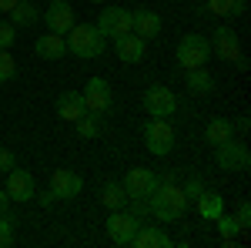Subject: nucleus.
Returning a JSON list of instances; mask_svg holds the SVG:
<instances>
[{
  "label": "nucleus",
  "mask_w": 251,
  "mask_h": 248,
  "mask_svg": "<svg viewBox=\"0 0 251 248\" xmlns=\"http://www.w3.org/2000/svg\"><path fill=\"white\" fill-rule=\"evenodd\" d=\"M214 161H218L221 171H248L251 168V151L241 141L231 138V141H225V144L214 148Z\"/></svg>",
  "instance_id": "39448f33"
},
{
  "label": "nucleus",
  "mask_w": 251,
  "mask_h": 248,
  "mask_svg": "<svg viewBox=\"0 0 251 248\" xmlns=\"http://www.w3.org/2000/svg\"><path fill=\"white\" fill-rule=\"evenodd\" d=\"M131 245H134V248H171L174 238L164 228H157V225H137Z\"/></svg>",
  "instance_id": "dca6fc26"
},
{
  "label": "nucleus",
  "mask_w": 251,
  "mask_h": 248,
  "mask_svg": "<svg viewBox=\"0 0 251 248\" xmlns=\"http://www.w3.org/2000/svg\"><path fill=\"white\" fill-rule=\"evenodd\" d=\"M184 198H188V201H191V198H198V194H201V191H204V181H201V178H198V174H191V178H188V181H184Z\"/></svg>",
  "instance_id": "7c9ffc66"
},
{
  "label": "nucleus",
  "mask_w": 251,
  "mask_h": 248,
  "mask_svg": "<svg viewBox=\"0 0 251 248\" xmlns=\"http://www.w3.org/2000/svg\"><path fill=\"white\" fill-rule=\"evenodd\" d=\"M124 191H127V198H151V191L157 188V174L151 168H131V171L124 174Z\"/></svg>",
  "instance_id": "9b49d317"
},
{
  "label": "nucleus",
  "mask_w": 251,
  "mask_h": 248,
  "mask_svg": "<svg viewBox=\"0 0 251 248\" xmlns=\"http://www.w3.org/2000/svg\"><path fill=\"white\" fill-rule=\"evenodd\" d=\"M17 242V218L0 211V248H10Z\"/></svg>",
  "instance_id": "a878e982"
},
{
  "label": "nucleus",
  "mask_w": 251,
  "mask_h": 248,
  "mask_svg": "<svg viewBox=\"0 0 251 248\" xmlns=\"http://www.w3.org/2000/svg\"><path fill=\"white\" fill-rule=\"evenodd\" d=\"M7 194H10V201H30L34 194H37V185H34V174L24 171V168H14V171H7Z\"/></svg>",
  "instance_id": "4468645a"
},
{
  "label": "nucleus",
  "mask_w": 251,
  "mask_h": 248,
  "mask_svg": "<svg viewBox=\"0 0 251 248\" xmlns=\"http://www.w3.org/2000/svg\"><path fill=\"white\" fill-rule=\"evenodd\" d=\"M174 144H177V134H174V128L168 124V117H154V121L144 124V148L151 154L164 158V154L174 151Z\"/></svg>",
  "instance_id": "7ed1b4c3"
},
{
  "label": "nucleus",
  "mask_w": 251,
  "mask_h": 248,
  "mask_svg": "<svg viewBox=\"0 0 251 248\" xmlns=\"http://www.w3.org/2000/svg\"><path fill=\"white\" fill-rule=\"evenodd\" d=\"M37 201H40V205H44V208H50V205H54L57 198H54V191H44V194H40Z\"/></svg>",
  "instance_id": "72a5a7b5"
},
{
  "label": "nucleus",
  "mask_w": 251,
  "mask_h": 248,
  "mask_svg": "<svg viewBox=\"0 0 251 248\" xmlns=\"http://www.w3.org/2000/svg\"><path fill=\"white\" fill-rule=\"evenodd\" d=\"M137 225H141V218L137 215H131L127 208H121V211H111V218H107V238L114 242V245H121V248H127L131 245V238H134V231H137Z\"/></svg>",
  "instance_id": "0eeeda50"
},
{
  "label": "nucleus",
  "mask_w": 251,
  "mask_h": 248,
  "mask_svg": "<svg viewBox=\"0 0 251 248\" xmlns=\"http://www.w3.org/2000/svg\"><path fill=\"white\" fill-rule=\"evenodd\" d=\"M161 17H157L154 10H148V7H137V10H131V30H134L137 37H157L161 34Z\"/></svg>",
  "instance_id": "a211bd4d"
},
{
  "label": "nucleus",
  "mask_w": 251,
  "mask_h": 248,
  "mask_svg": "<svg viewBox=\"0 0 251 248\" xmlns=\"http://www.w3.org/2000/svg\"><path fill=\"white\" fill-rule=\"evenodd\" d=\"M234 218H238V225H241V231H248V225H251V205H248V201H241V205H238V211H234Z\"/></svg>",
  "instance_id": "2f4dec72"
},
{
  "label": "nucleus",
  "mask_w": 251,
  "mask_h": 248,
  "mask_svg": "<svg viewBox=\"0 0 251 248\" xmlns=\"http://www.w3.org/2000/svg\"><path fill=\"white\" fill-rule=\"evenodd\" d=\"M37 20H40V10L30 0H17V3H14V10H10V24H14V27H34Z\"/></svg>",
  "instance_id": "b1692460"
},
{
  "label": "nucleus",
  "mask_w": 251,
  "mask_h": 248,
  "mask_svg": "<svg viewBox=\"0 0 251 248\" xmlns=\"http://www.w3.org/2000/svg\"><path fill=\"white\" fill-rule=\"evenodd\" d=\"M114 54L121 57V64H141L144 54H148V40L137 37L134 30H131L124 37H114Z\"/></svg>",
  "instance_id": "2eb2a0df"
},
{
  "label": "nucleus",
  "mask_w": 251,
  "mask_h": 248,
  "mask_svg": "<svg viewBox=\"0 0 251 248\" xmlns=\"http://www.w3.org/2000/svg\"><path fill=\"white\" fill-rule=\"evenodd\" d=\"M50 191H54L57 201H71V198H77L84 191V178L77 171H71V168H57L50 174Z\"/></svg>",
  "instance_id": "f8f14e48"
},
{
  "label": "nucleus",
  "mask_w": 251,
  "mask_h": 248,
  "mask_svg": "<svg viewBox=\"0 0 251 248\" xmlns=\"http://www.w3.org/2000/svg\"><path fill=\"white\" fill-rule=\"evenodd\" d=\"M208 44H211V54H218L221 60H231L234 64V60L241 57V40H238V34H234L228 24H221V27L211 34Z\"/></svg>",
  "instance_id": "ddd939ff"
},
{
  "label": "nucleus",
  "mask_w": 251,
  "mask_h": 248,
  "mask_svg": "<svg viewBox=\"0 0 251 248\" xmlns=\"http://www.w3.org/2000/svg\"><path fill=\"white\" fill-rule=\"evenodd\" d=\"M7 201H10V194H7V191L0 188V211H7Z\"/></svg>",
  "instance_id": "c9c22d12"
},
{
  "label": "nucleus",
  "mask_w": 251,
  "mask_h": 248,
  "mask_svg": "<svg viewBox=\"0 0 251 248\" xmlns=\"http://www.w3.org/2000/svg\"><path fill=\"white\" fill-rule=\"evenodd\" d=\"M14 40H17V27L10 20H0V51H7Z\"/></svg>",
  "instance_id": "c756f323"
},
{
  "label": "nucleus",
  "mask_w": 251,
  "mask_h": 248,
  "mask_svg": "<svg viewBox=\"0 0 251 248\" xmlns=\"http://www.w3.org/2000/svg\"><path fill=\"white\" fill-rule=\"evenodd\" d=\"M97 117H100V114H91V111H87L84 117L74 121V128H77L80 138H97V134H100V121H97Z\"/></svg>",
  "instance_id": "bb28decb"
},
{
  "label": "nucleus",
  "mask_w": 251,
  "mask_h": 248,
  "mask_svg": "<svg viewBox=\"0 0 251 248\" xmlns=\"http://www.w3.org/2000/svg\"><path fill=\"white\" fill-rule=\"evenodd\" d=\"M67 51L74 54V57H80V60H94V57H100L104 54V37H100V30H97L94 24H74L71 30H67Z\"/></svg>",
  "instance_id": "f03ea898"
},
{
  "label": "nucleus",
  "mask_w": 251,
  "mask_h": 248,
  "mask_svg": "<svg viewBox=\"0 0 251 248\" xmlns=\"http://www.w3.org/2000/svg\"><path fill=\"white\" fill-rule=\"evenodd\" d=\"M40 17H44V27H47V30L64 34V37H67V30L77 24V14H74V7H71L67 0H50V3L40 10Z\"/></svg>",
  "instance_id": "423d86ee"
},
{
  "label": "nucleus",
  "mask_w": 251,
  "mask_h": 248,
  "mask_svg": "<svg viewBox=\"0 0 251 248\" xmlns=\"http://www.w3.org/2000/svg\"><path fill=\"white\" fill-rule=\"evenodd\" d=\"M144 111L151 117H171L174 111H177V97H174V91H168L164 84H154V87L144 91Z\"/></svg>",
  "instance_id": "1a4fd4ad"
},
{
  "label": "nucleus",
  "mask_w": 251,
  "mask_h": 248,
  "mask_svg": "<svg viewBox=\"0 0 251 248\" xmlns=\"http://www.w3.org/2000/svg\"><path fill=\"white\" fill-rule=\"evenodd\" d=\"M57 114L64 117V121H77V117L87 114V104H84V94L80 91H64V94H57Z\"/></svg>",
  "instance_id": "6ab92c4d"
},
{
  "label": "nucleus",
  "mask_w": 251,
  "mask_h": 248,
  "mask_svg": "<svg viewBox=\"0 0 251 248\" xmlns=\"http://www.w3.org/2000/svg\"><path fill=\"white\" fill-rule=\"evenodd\" d=\"M17 168V158L7 151V148H0V174H7V171H14Z\"/></svg>",
  "instance_id": "473e14b6"
},
{
  "label": "nucleus",
  "mask_w": 251,
  "mask_h": 248,
  "mask_svg": "<svg viewBox=\"0 0 251 248\" xmlns=\"http://www.w3.org/2000/svg\"><path fill=\"white\" fill-rule=\"evenodd\" d=\"M214 221H218V231H221V235H241V225H238L234 215H225V211H221Z\"/></svg>",
  "instance_id": "c85d7f7f"
},
{
  "label": "nucleus",
  "mask_w": 251,
  "mask_h": 248,
  "mask_svg": "<svg viewBox=\"0 0 251 248\" xmlns=\"http://www.w3.org/2000/svg\"><path fill=\"white\" fill-rule=\"evenodd\" d=\"M91 3H107V0H91Z\"/></svg>",
  "instance_id": "e433bc0d"
},
{
  "label": "nucleus",
  "mask_w": 251,
  "mask_h": 248,
  "mask_svg": "<svg viewBox=\"0 0 251 248\" xmlns=\"http://www.w3.org/2000/svg\"><path fill=\"white\" fill-rule=\"evenodd\" d=\"M14 3H17V0H0V14H10V10H14Z\"/></svg>",
  "instance_id": "f704fd0d"
},
{
  "label": "nucleus",
  "mask_w": 251,
  "mask_h": 248,
  "mask_svg": "<svg viewBox=\"0 0 251 248\" xmlns=\"http://www.w3.org/2000/svg\"><path fill=\"white\" fill-rule=\"evenodd\" d=\"M84 104H87V111L91 114H104L107 108H111V101H114V94H111V84L104 81V77H91L87 84H84Z\"/></svg>",
  "instance_id": "9d476101"
},
{
  "label": "nucleus",
  "mask_w": 251,
  "mask_h": 248,
  "mask_svg": "<svg viewBox=\"0 0 251 248\" xmlns=\"http://www.w3.org/2000/svg\"><path fill=\"white\" fill-rule=\"evenodd\" d=\"M34 54L44 57V60H64V57H67V40H64V34L47 30L44 37L34 40Z\"/></svg>",
  "instance_id": "f3484780"
},
{
  "label": "nucleus",
  "mask_w": 251,
  "mask_h": 248,
  "mask_svg": "<svg viewBox=\"0 0 251 248\" xmlns=\"http://www.w3.org/2000/svg\"><path fill=\"white\" fill-rule=\"evenodd\" d=\"M194 201H198V215H201L204 221H214V218L225 211V198H221L218 191H201Z\"/></svg>",
  "instance_id": "aec40b11"
},
{
  "label": "nucleus",
  "mask_w": 251,
  "mask_h": 248,
  "mask_svg": "<svg viewBox=\"0 0 251 248\" xmlns=\"http://www.w3.org/2000/svg\"><path fill=\"white\" fill-rule=\"evenodd\" d=\"M234 138V128H231V121H225V117H211L208 121V128H204V141L208 144H225V141H231Z\"/></svg>",
  "instance_id": "4be33fe9"
},
{
  "label": "nucleus",
  "mask_w": 251,
  "mask_h": 248,
  "mask_svg": "<svg viewBox=\"0 0 251 248\" xmlns=\"http://www.w3.org/2000/svg\"><path fill=\"white\" fill-rule=\"evenodd\" d=\"M14 74H17V60L10 57V51H0V84H7Z\"/></svg>",
  "instance_id": "cd10ccee"
},
{
  "label": "nucleus",
  "mask_w": 251,
  "mask_h": 248,
  "mask_svg": "<svg viewBox=\"0 0 251 248\" xmlns=\"http://www.w3.org/2000/svg\"><path fill=\"white\" fill-rule=\"evenodd\" d=\"M100 205L107 211L127 208V191H124V185H121V181H107V185L100 188Z\"/></svg>",
  "instance_id": "412c9836"
},
{
  "label": "nucleus",
  "mask_w": 251,
  "mask_h": 248,
  "mask_svg": "<svg viewBox=\"0 0 251 248\" xmlns=\"http://www.w3.org/2000/svg\"><path fill=\"white\" fill-rule=\"evenodd\" d=\"M208 57H211V44H208V37H201V34H184V37L177 40V64H181L184 71L204 67Z\"/></svg>",
  "instance_id": "20e7f679"
},
{
  "label": "nucleus",
  "mask_w": 251,
  "mask_h": 248,
  "mask_svg": "<svg viewBox=\"0 0 251 248\" xmlns=\"http://www.w3.org/2000/svg\"><path fill=\"white\" fill-rule=\"evenodd\" d=\"M248 0H208V14L214 17H241Z\"/></svg>",
  "instance_id": "393cba45"
},
{
  "label": "nucleus",
  "mask_w": 251,
  "mask_h": 248,
  "mask_svg": "<svg viewBox=\"0 0 251 248\" xmlns=\"http://www.w3.org/2000/svg\"><path fill=\"white\" fill-rule=\"evenodd\" d=\"M94 27L100 30V37H124V34H131V10L107 7V10H100Z\"/></svg>",
  "instance_id": "6e6552de"
},
{
  "label": "nucleus",
  "mask_w": 251,
  "mask_h": 248,
  "mask_svg": "<svg viewBox=\"0 0 251 248\" xmlns=\"http://www.w3.org/2000/svg\"><path fill=\"white\" fill-rule=\"evenodd\" d=\"M148 211L154 215L157 221H177L188 211V198H184V191L177 188V181H157V188L148 198Z\"/></svg>",
  "instance_id": "f257e3e1"
},
{
  "label": "nucleus",
  "mask_w": 251,
  "mask_h": 248,
  "mask_svg": "<svg viewBox=\"0 0 251 248\" xmlns=\"http://www.w3.org/2000/svg\"><path fill=\"white\" fill-rule=\"evenodd\" d=\"M188 91L198 97H208L214 91V77L208 74V67H191L188 71Z\"/></svg>",
  "instance_id": "5701e85b"
}]
</instances>
